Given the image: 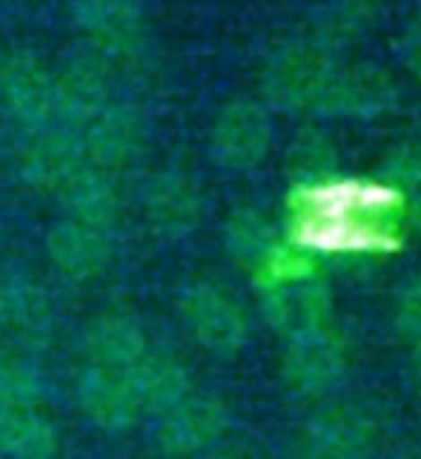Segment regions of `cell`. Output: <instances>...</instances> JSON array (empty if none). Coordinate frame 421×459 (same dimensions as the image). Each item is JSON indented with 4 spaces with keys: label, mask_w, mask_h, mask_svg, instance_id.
I'll list each match as a JSON object with an SVG mask.
<instances>
[{
    "label": "cell",
    "mask_w": 421,
    "mask_h": 459,
    "mask_svg": "<svg viewBox=\"0 0 421 459\" xmlns=\"http://www.w3.org/2000/svg\"><path fill=\"white\" fill-rule=\"evenodd\" d=\"M69 14L86 49L115 69L138 64L150 47V23L138 0H72Z\"/></svg>",
    "instance_id": "6da1fadb"
},
{
    "label": "cell",
    "mask_w": 421,
    "mask_h": 459,
    "mask_svg": "<svg viewBox=\"0 0 421 459\" xmlns=\"http://www.w3.org/2000/svg\"><path fill=\"white\" fill-rule=\"evenodd\" d=\"M0 109L18 126L35 133L64 124L55 66L35 52H12L0 61Z\"/></svg>",
    "instance_id": "7a4b0ae2"
},
{
    "label": "cell",
    "mask_w": 421,
    "mask_h": 459,
    "mask_svg": "<svg viewBox=\"0 0 421 459\" xmlns=\"http://www.w3.org/2000/svg\"><path fill=\"white\" fill-rule=\"evenodd\" d=\"M72 129L78 135L86 164L104 169L109 176L126 167V161L133 158L141 141L138 115L126 104H121L118 98L95 109L92 115H86Z\"/></svg>",
    "instance_id": "3957f363"
},
{
    "label": "cell",
    "mask_w": 421,
    "mask_h": 459,
    "mask_svg": "<svg viewBox=\"0 0 421 459\" xmlns=\"http://www.w3.org/2000/svg\"><path fill=\"white\" fill-rule=\"evenodd\" d=\"M86 164L75 129L61 124L35 133H21L18 138V167L23 178L38 190H55L75 176Z\"/></svg>",
    "instance_id": "277c9868"
},
{
    "label": "cell",
    "mask_w": 421,
    "mask_h": 459,
    "mask_svg": "<svg viewBox=\"0 0 421 459\" xmlns=\"http://www.w3.org/2000/svg\"><path fill=\"white\" fill-rule=\"evenodd\" d=\"M78 405L104 430H126L138 422L141 402L124 370L90 365L78 379Z\"/></svg>",
    "instance_id": "5b68a950"
},
{
    "label": "cell",
    "mask_w": 421,
    "mask_h": 459,
    "mask_svg": "<svg viewBox=\"0 0 421 459\" xmlns=\"http://www.w3.org/2000/svg\"><path fill=\"white\" fill-rule=\"evenodd\" d=\"M52 264L69 279H92L112 258V230L75 219L57 221L47 238Z\"/></svg>",
    "instance_id": "8992f818"
},
{
    "label": "cell",
    "mask_w": 421,
    "mask_h": 459,
    "mask_svg": "<svg viewBox=\"0 0 421 459\" xmlns=\"http://www.w3.org/2000/svg\"><path fill=\"white\" fill-rule=\"evenodd\" d=\"M270 126L253 100H232L212 126V152L227 167H250L264 155Z\"/></svg>",
    "instance_id": "52a82bcc"
},
{
    "label": "cell",
    "mask_w": 421,
    "mask_h": 459,
    "mask_svg": "<svg viewBox=\"0 0 421 459\" xmlns=\"http://www.w3.org/2000/svg\"><path fill=\"white\" fill-rule=\"evenodd\" d=\"M83 351L90 356V365L129 370L138 359L147 353V336L129 319V316H100L83 333Z\"/></svg>",
    "instance_id": "ba28073f"
},
{
    "label": "cell",
    "mask_w": 421,
    "mask_h": 459,
    "mask_svg": "<svg viewBox=\"0 0 421 459\" xmlns=\"http://www.w3.org/2000/svg\"><path fill=\"white\" fill-rule=\"evenodd\" d=\"M61 198L66 219L112 230L115 215H118V193H115V181L109 172L83 164L61 186Z\"/></svg>",
    "instance_id": "9c48e42d"
},
{
    "label": "cell",
    "mask_w": 421,
    "mask_h": 459,
    "mask_svg": "<svg viewBox=\"0 0 421 459\" xmlns=\"http://www.w3.org/2000/svg\"><path fill=\"white\" fill-rule=\"evenodd\" d=\"M55 428L38 411V405H21L0 411V454L12 459L52 456Z\"/></svg>",
    "instance_id": "30bf717a"
},
{
    "label": "cell",
    "mask_w": 421,
    "mask_h": 459,
    "mask_svg": "<svg viewBox=\"0 0 421 459\" xmlns=\"http://www.w3.org/2000/svg\"><path fill=\"white\" fill-rule=\"evenodd\" d=\"M147 215L161 233H184L198 215V198L186 178L176 172L152 178L147 186Z\"/></svg>",
    "instance_id": "8fae6325"
},
{
    "label": "cell",
    "mask_w": 421,
    "mask_h": 459,
    "mask_svg": "<svg viewBox=\"0 0 421 459\" xmlns=\"http://www.w3.org/2000/svg\"><path fill=\"white\" fill-rule=\"evenodd\" d=\"M126 377L135 387V396L141 402V408L167 411L172 405H178V399L184 394L181 370L172 362H167V359L152 356L150 351L126 370Z\"/></svg>",
    "instance_id": "7c38bea8"
},
{
    "label": "cell",
    "mask_w": 421,
    "mask_h": 459,
    "mask_svg": "<svg viewBox=\"0 0 421 459\" xmlns=\"http://www.w3.org/2000/svg\"><path fill=\"white\" fill-rule=\"evenodd\" d=\"M324 81L322 57L307 52H287L270 69V92L279 100H301V95L315 92Z\"/></svg>",
    "instance_id": "4fadbf2b"
},
{
    "label": "cell",
    "mask_w": 421,
    "mask_h": 459,
    "mask_svg": "<svg viewBox=\"0 0 421 459\" xmlns=\"http://www.w3.org/2000/svg\"><path fill=\"white\" fill-rule=\"evenodd\" d=\"M184 313L190 319L193 330L204 339L207 344H229L236 339V319H232V310L227 307V301L218 299L212 290H190L184 299Z\"/></svg>",
    "instance_id": "5bb4252c"
},
{
    "label": "cell",
    "mask_w": 421,
    "mask_h": 459,
    "mask_svg": "<svg viewBox=\"0 0 421 459\" xmlns=\"http://www.w3.org/2000/svg\"><path fill=\"white\" fill-rule=\"evenodd\" d=\"M212 434V413L207 405H184L161 428V442L169 451H193Z\"/></svg>",
    "instance_id": "9a60e30c"
},
{
    "label": "cell",
    "mask_w": 421,
    "mask_h": 459,
    "mask_svg": "<svg viewBox=\"0 0 421 459\" xmlns=\"http://www.w3.org/2000/svg\"><path fill=\"white\" fill-rule=\"evenodd\" d=\"M40 394L43 385L38 379V373L14 362H0V411L38 405Z\"/></svg>",
    "instance_id": "2e32d148"
},
{
    "label": "cell",
    "mask_w": 421,
    "mask_h": 459,
    "mask_svg": "<svg viewBox=\"0 0 421 459\" xmlns=\"http://www.w3.org/2000/svg\"><path fill=\"white\" fill-rule=\"evenodd\" d=\"M14 327V296L0 290V339L6 336V330Z\"/></svg>",
    "instance_id": "e0dca14e"
},
{
    "label": "cell",
    "mask_w": 421,
    "mask_h": 459,
    "mask_svg": "<svg viewBox=\"0 0 421 459\" xmlns=\"http://www.w3.org/2000/svg\"><path fill=\"white\" fill-rule=\"evenodd\" d=\"M413 61H416V66H418V72H421V38H418L416 49H413Z\"/></svg>",
    "instance_id": "ac0fdd59"
},
{
    "label": "cell",
    "mask_w": 421,
    "mask_h": 459,
    "mask_svg": "<svg viewBox=\"0 0 421 459\" xmlns=\"http://www.w3.org/2000/svg\"><path fill=\"white\" fill-rule=\"evenodd\" d=\"M32 459H52V456H32Z\"/></svg>",
    "instance_id": "d6986e66"
}]
</instances>
